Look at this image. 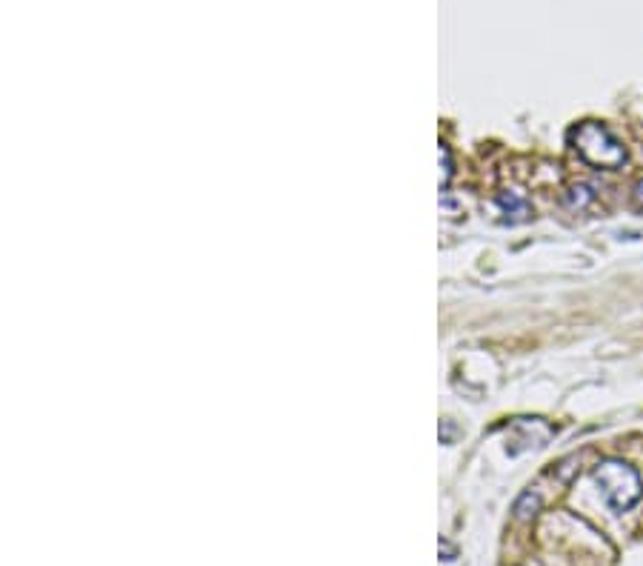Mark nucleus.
Instances as JSON below:
<instances>
[{
    "label": "nucleus",
    "instance_id": "nucleus-1",
    "mask_svg": "<svg viewBox=\"0 0 643 566\" xmlns=\"http://www.w3.org/2000/svg\"><path fill=\"white\" fill-rule=\"evenodd\" d=\"M595 481L601 486L606 504L615 512H629L643 498V481L638 469L623 461H603L595 469Z\"/></svg>",
    "mask_w": 643,
    "mask_h": 566
},
{
    "label": "nucleus",
    "instance_id": "nucleus-2",
    "mask_svg": "<svg viewBox=\"0 0 643 566\" xmlns=\"http://www.w3.org/2000/svg\"><path fill=\"white\" fill-rule=\"evenodd\" d=\"M572 141H575V149L583 161L598 166V169H618L626 161V149L601 123H581L572 132Z\"/></svg>",
    "mask_w": 643,
    "mask_h": 566
},
{
    "label": "nucleus",
    "instance_id": "nucleus-3",
    "mask_svg": "<svg viewBox=\"0 0 643 566\" xmlns=\"http://www.w3.org/2000/svg\"><path fill=\"white\" fill-rule=\"evenodd\" d=\"M538 506H541V498L535 492H523L521 498H518V504H515V515L526 521V518H532L538 512Z\"/></svg>",
    "mask_w": 643,
    "mask_h": 566
},
{
    "label": "nucleus",
    "instance_id": "nucleus-4",
    "mask_svg": "<svg viewBox=\"0 0 643 566\" xmlns=\"http://www.w3.org/2000/svg\"><path fill=\"white\" fill-rule=\"evenodd\" d=\"M589 201H592L589 186H572L569 189V206H586Z\"/></svg>",
    "mask_w": 643,
    "mask_h": 566
},
{
    "label": "nucleus",
    "instance_id": "nucleus-5",
    "mask_svg": "<svg viewBox=\"0 0 643 566\" xmlns=\"http://www.w3.org/2000/svg\"><path fill=\"white\" fill-rule=\"evenodd\" d=\"M635 203L643 209V181L635 183Z\"/></svg>",
    "mask_w": 643,
    "mask_h": 566
}]
</instances>
